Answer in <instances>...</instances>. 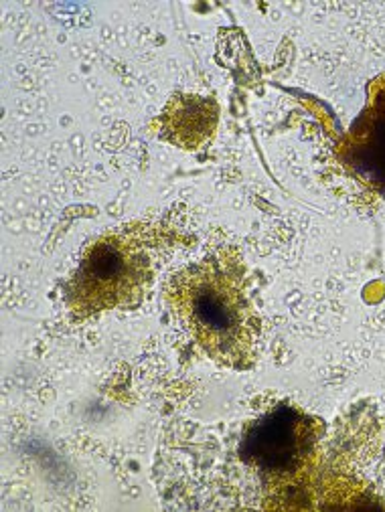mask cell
I'll return each instance as SVG.
<instances>
[{
	"label": "cell",
	"instance_id": "cell-5",
	"mask_svg": "<svg viewBox=\"0 0 385 512\" xmlns=\"http://www.w3.org/2000/svg\"><path fill=\"white\" fill-rule=\"evenodd\" d=\"M371 156H369V179L379 185L385 193V110L373 114L371 122Z\"/></svg>",
	"mask_w": 385,
	"mask_h": 512
},
{
	"label": "cell",
	"instance_id": "cell-1",
	"mask_svg": "<svg viewBox=\"0 0 385 512\" xmlns=\"http://www.w3.org/2000/svg\"><path fill=\"white\" fill-rule=\"evenodd\" d=\"M167 304L211 361L236 371L254 367L260 320L234 255L215 253L177 272Z\"/></svg>",
	"mask_w": 385,
	"mask_h": 512
},
{
	"label": "cell",
	"instance_id": "cell-4",
	"mask_svg": "<svg viewBox=\"0 0 385 512\" xmlns=\"http://www.w3.org/2000/svg\"><path fill=\"white\" fill-rule=\"evenodd\" d=\"M219 108L211 98L179 94L159 116V134L181 148L193 150L205 144L215 132Z\"/></svg>",
	"mask_w": 385,
	"mask_h": 512
},
{
	"label": "cell",
	"instance_id": "cell-2",
	"mask_svg": "<svg viewBox=\"0 0 385 512\" xmlns=\"http://www.w3.org/2000/svg\"><path fill=\"white\" fill-rule=\"evenodd\" d=\"M154 274L152 255L140 233L114 231L96 239L65 288L75 318L140 304Z\"/></svg>",
	"mask_w": 385,
	"mask_h": 512
},
{
	"label": "cell",
	"instance_id": "cell-3",
	"mask_svg": "<svg viewBox=\"0 0 385 512\" xmlns=\"http://www.w3.org/2000/svg\"><path fill=\"white\" fill-rule=\"evenodd\" d=\"M315 446V421L284 403L248 425L240 442V456L264 482L286 484L311 466Z\"/></svg>",
	"mask_w": 385,
	"mask_h": 512
}]
</instances>
